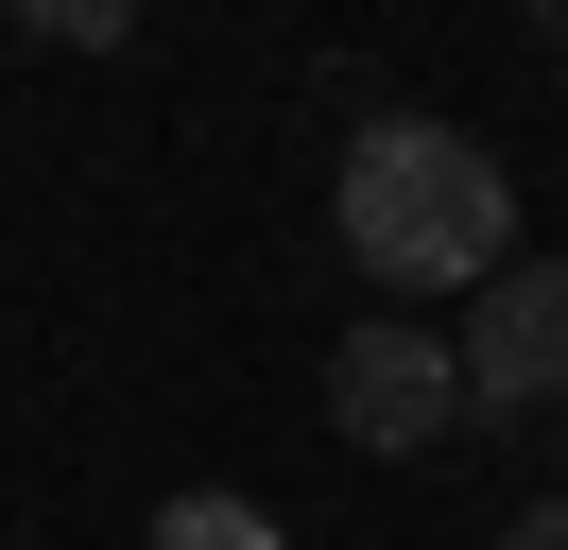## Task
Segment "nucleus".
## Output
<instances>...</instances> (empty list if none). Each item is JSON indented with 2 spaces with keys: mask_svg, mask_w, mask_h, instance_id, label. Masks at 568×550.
<instances>
[{
  "mask_svg": "<svg viewBox=\"0 0 568 550\" xmlns=\"http://www.w3.org/2000/svg\"><path fill=\"white\" fill-rule=\"evenodd\" d=\"M345 258L379 293H483L517 258V190L465 121H362L345 138Z\"/></svg>",
  "mask_w": 568,
  "mask_h": 550,
  "instance_id": "1",
  "label": "nucleus"
},
{
  "mask_svg": "<svg viewBox=\"0 0 568 550\" xmlns=\"http://www.w3.org/2000/svg\"><path fill=\"white\" fill-rule=\"evenodd\" d=\"M448 378H465V412H568V258H499L465 293Z\"/></svg>",
  "mask_w": 568,
  "mask_h": 550,
  "instance_id": "2",
  "label": "nucleus"
},
{
  "mask_svg": "<svg viewBox=\"0 0 568 550\" xmlns=\"http://www.w3.org/2000/svg\"><path fill=\"white\" fill-rule=\"evenodd\" d=\"M327 430L345 447H448L465 430V378H448V344L430 327H345V361H327Z\"/></svg>",
  "mask_w": 568,
  "mask_h": 550,
  "instance_id": "3",
  "label": "nucleus"
},
{
  "mask_svg": "<svg viewBox=\"0 0 568 550\" xmlns=\"http://www.w3.org/2000/svg\"><path fill=\"white\" fill-rule=\"evenodd\" d=\"M155 550H276V516L224 499V481H190V499H155Z\"/></svg>",
  "mask_w": 568,
  "mask_h": 550,
  "instance_id": "4",
  "label": "nucleus"
},
{
  "mask_svg": "<svg viewBox=\"0 0 568 550\" xmlns=\"http://www.w3.org/2000/svg\"><path fill=\"white\" fill-rule=\"evenodd\" d=\"M499 550H568V499H534V516H517V533H499Z\"/></svg>",
  "mask_w": 568,
  "mask_h": 550,
  "instance_id": "5",
  "label": "nucleus"
}]
</instances>
